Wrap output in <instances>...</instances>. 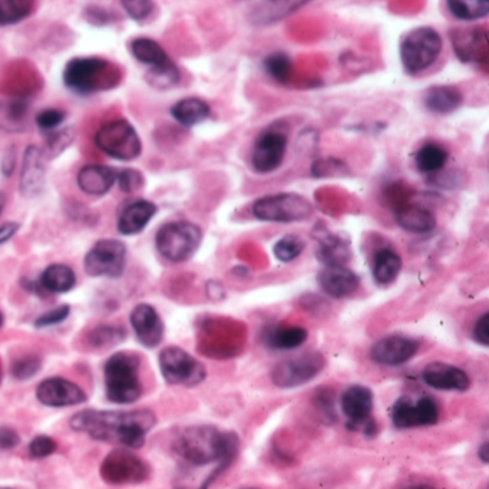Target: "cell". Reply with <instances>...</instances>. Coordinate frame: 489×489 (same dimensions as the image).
<instances>
[{"mask_svg": "<svg viewBox=\"0 0 489 489\" xmlns=\"http://www.w3.org/2000/svg\"><path fill=\"white\" fill-rule=\"evenodd\" d=\"M253 216L265 223H300L313 214V206L306 197L297 193H277L260 197L253 203Z\"/></svg>", "mask_w": 489, "mask_h": 489, "instance_id": "6", "label": "cell"}, {"mask_svg": "<svg viewBox=\"0 0 489 489\" xmlns=\"http://www.w3.org/2000/svg\"><path fill=\"white\" fill-rule=\"evenodd\" d=\"M159 368L167 383L174 386H193L204 382L207 370L206 366L178 346H169L159 355Z\"/></svg>", "mask_w": 489, "mask_h": 489, "instance_id": "9", "label": "cell"}, {"mask_svg": "<svg viewBox=\"0 0 489 489\" xmlns=\"http://www.w3.org/2000/svg\"><path fill=\"white\" fill-rule=\"evenodd\" d=\"M263 68L272 80L287 83L293 72V61L284 53H270L263 61Z\"/></svg>", "mask_w": 489, "mask_h": 489, "instance_id": "39", "label": "cell"}, {"mask_svg": "<svg viewBox=\"0 0 489 489\" xmlns=\"http://www.w3.org/2000/svg\"><path fill=\"white\" fill-rule=\"evenodd\" d=\"M83 16L87 19V22H90L91 24H95V26H104V24H110V14H108V11L102 9L100 6H90L85 9L83 12Z\"/></svg>", "mask_w": 489, "mask_h": 489, "instance_id": "51", "label": "cell"}, {"mask_svg": "<svg viewBox=\"0 0 489 489\" xmlns=\"http://www.w3.org/2000/svg\"><path fill=\"white\" fill-rule=\"evenodd\" d=\"M76 274L70 265L51 264L43 270L39 279V286L48 292V293L63 294L68 293L75 287Z\"/></svg>", "mask_w": 489, "mask_h": 489, "instance_id": "30", "label": "cell"}, {"mask_svg": "<svg viewBox=\"0 0 489 489\" xmlns=\"http://www.w3.org/2000/svg\"><path fill=\"white\" fill-rule=\"evenodd\" d=\"M132 329L139 343L145 348L154 349L161 345L164 339V321L151 304L141 303L134 307L129 316Z\"/></svg>", "mask_w": 489, "mask_h": 489, "instance_id": "19", "label": "cell"}, {"mask_svg": "<svg viewBox=\"0 0 489 489\" xmlns=\"http://www.w3.org/2000/svg\"><path fill=\"white\" fill-rule=\"evenodd\" d=\"M390 417L398 429L432 427L439 420V407L431 397H402L393 403Z\"/></svg>", "mask_w": 489, "mask_h": 489, "instance_id": "14", "label": "cell"}, {"mask_svg": "<svg viewBox=\"0 0 489 489\" xmlns=\"http://www.w3.org/2000/svg\"><path fill=\"white\" fill-rule=\"evenodd\" d=\"M289 135L279 125H273L257 137L252 151V167L257 174L274 173L286 157Z\"/></svg>", "mask_w": 489, "mask_h": 489, "instance_id": "12", "label": "cell"}, {"mask_svg": "<svg viewBox=\"0 0 489 489\" xmlns=\"http://www.w3.org/2000/svg\"><path fill=\"white\" fill-rule=\"evenodd\" d=\"M464 102L461 91L452 85H435L424 95V105L434 114L448 115L458 110Z\"/></svg>", "mask_w": 489, "mask_h": 489, "instance_id": "27", "label": "cell"}, {"mask_svg": "<svg viewBox=\"0 0 489 489\" xmlns=\"http://www.w3.org/2000/svg\"><path fill=\"white\" fill-rule=\"evenodd\" d=\"M157 211V204L145 198L125 204V207L118 214V231L124 235H139L149 225V221L156 217Z\"/></svg>", "mask_w": 489, "mask_h": 489, "instance_id": "22", "label": "cell"}, {"mask_svg": "<svg viewBox=\"0 0 489 489\" xmlns=\"http://www.w3.org/2000/svg\"><path fill=\"white\" fill-rule=\"evenodd\" d=\"M35 4L31 0H0V28L21 24L31 16Z\"/></svg>", "mask_w": 489, "mask_h": 489, "instance_id": "37", "label": "cell"}, {"mask_svg": "<svg viewBox=\"0 0 489 489\" xmlns=\"http://www.w3.org/2000/svg\"><path fill=\"white\" fill-rule=\"evenodd\" d=\"M479 458H481V461L484 462V464H488L489 461V444L488 442H485V444L479 448L478 451Z\"/></svg>", "mask_w": 489, "mask_h": 489, "instance_id": "55", "label": "cell"}, {"mask_svg": "<svg viewBox=\"0 0 489 489\" xmlns=\"http://www.w3.org/2000/svg\"><path fill=\"white\" fill-rule=\"evenodd\" d=\"M71 314V307L68 304H61L53 311L45 312L35 321V326L38 329L51 328L55 324L62 323Z\"/></svg>", "mask_w": 489, "mask_h": 489, "instance_id": "46", "label": "cell"}, {"mask_svg": "<svg viewBox=\"0 0 489 489\" xmlns=\"http://www.w3.org/2000/svg\"><path fill=\"white\" fill-rule=\"evenodd\" d=\"M121 70L100 56H76L68 61L62 73L63 85L71 92L90 97L102 91L114 90L121 81Z\"/></svg>", "mask_w": 489, "mask_h": 489, "instance_id": "3", "label": "cell"}, {"mask_svg": "<svg viewBox=\"0 0 489 489\" xmlns=\"http://www.w3.org/2000/svg\"><path fill=\"white\" fill-rule=\"evenodd\" d=\"M174 451L188 465L218 464L225 469L238 452V437L233 432H221L208 425L186 427L174 441Z\"/></svg>", "mask_w": 489, "mask_h": 489, "instance_id": "2", "label": "cell"}, {"mask_svg": "<svg viewBox=\"0 0 489 489\" xmlns=\"http://www.w3.org/2000/svg\"><path fill=\"white\" fill-rule=\"evenodd\" d=\"M56 448H58V445L53 437L39 435L32 439L31 445H29V454H31L32 458H48L56 451Z\"/></svg>", "mask_w": 489, "mask_h": 489, "instance_id": "47", "label": "cell"}, {"mask_svg": "<svg viewBox=\"0 0 489 489\" xmlns=\"http://www.w3.org/2000/svg\"><path fill=\"white\" fill-rule=\"evenodd\" d=\"M340 408L348 417V427L365 436H375L378 432L373 412L372 390L362 385H353L343 392Z\"/></svg>", "mask_w": 489, "mask_h": 489, "instance_id": "13", "label": "cell"}, {"mask_svg": "<svg viewBox=\"0 0 489 489\" xmlns=\"http://www.w3.org/2000/svg\"><path fill=\"white\" fill-rule=\"evenodd\" d=\"M5 206H6V196L0 191V216L4 213Z\"/></svg>", "mask_w": 489, "mask_h": 489, "instance_id": "57", "label": "cell"}, {"mask_svg": "<svg viewBox=\"0 0 489 489\" xmlns=\"http://www.w3.org/2000/svg\"><path fill=\"white\" fill-rule=\"evenodd\" d=\"M402 270V259L392 248H383L373 257L372 276L378 284L388 286L399 276Z\"/></svg>", "mask_w": 489, "mask_h": 489, "instance_id": "31", "label": "cell"}, {"mask_svg": "<svg viewBox=\"0 0 489 489\" xmlns=\"http://www.w3.org/2000/svg\"><path fill=\"white\" fill-rule=\"evenodd\" d=\"M304 247H306V243L300 235H287L277 240L276 244L273 247V254L279 262H294L303 253Z\"/></svg>", "mask_w": 489, "mask_h": 489, "instance_id": "40", "label": "cell"}, {"mask_svg": "<svg viewBox=\"0 0 489 489\" xmlns=\"http://www.w3.org/2000/svg\"><path fill=\"white\" fill-rule=\"evenodd\" d=\"M395 217H397L398 225L412 235H427L436 227L435 214L417 204L400 206Z\"/></svg>", "mask_w": 489, "mask_h": 489, "instance_id": "26", "label": "cell"}, {"mask_svg": "<svg viewBox=\"0 0 489 489\" xmlns=\"http://www.w3.org/2000/svg\"><path fill=\"white\" fill-rule=\"evenodd\" d=\"M179 80H181V72L171 59L162 65L149 68L145 73V81L149 87L156 88V90H171V88L176 87Z\"/></svg>", "mask_w": 489, "mask_h": 489, "instance_id": "36", "label": "cell"}, {"mask_svg": "<svg viewBox=\"0 0 489 489\" xmlns=\"http://www.w3.org/2000/svg\"><path fill=\"white\" fill-rule=\"evenodd\" d=\"M400 489H436L435 486L427 485V484H414V485L403 486Z\"/></svg>", "mask_w": 489, "mask_h": 489, "instance_id": "56", "label": "cell"}, {"mask_svg": "<svg viewBox=\"0 0 489 489\" xmlns=\"http://www.w3.org/2000/svg\"><path fill=\"white\" fill-rule=\"evenodd\" d=\"M129 51L139 63L149 65V68L162 65L169 61L166 49L162 48L158 42L151 38H145V36L132 39L131 43H129Z\"/></svg>", "mask_w": 489, "mask_h": 489, "instance_id": "34", "label": "cell"}, {"mask_svg": "<svg viewBox=\"0 0 489 489\" xmlns=\"http://www.w3.org/2000/svg\"><path fill=\"white\" fill-rule=\"evenodd\" d=\"M14 167H16V149H14V147H11V149L5 151L4 157H2L0 173L9 178L14 173Z\"/></svg>", "mask_w": 489, "mask_h": 489, "instance_id": "52", "label": "cell"}, {"mask_svg": "<svg viewBox=\"0 0 489 489\" xmlns=\"http://www.w3.org/2000/svg\"><path fill=\"white\" fill-rule=\"evenodd\" d=\"M122 9L135 22H142L151 16L154 4L149 0H122Z\"/></svg>", "mask_w": 489, "mask_h": 489, "instance_id": "45", "label": "cell"}, {"mask_svg": "<svg viewBox=\"0 0 489 489\" xmlns=\"http://www.w3.org/2000/svg\"><path fill=\"white\" fill-rule=\"evenodd\" d=\"M75 139V129L72 127L63 128V129H59V131L51 132L48 135V139H46L45 147L42 149L46 161H53V159L62 156L66 149L72 147Z\"/></svg>", "mask_w": 489, "mask_h": 489, "instance_id": "38", "label": "cell"}, {"mask_svg": "<svg viewBox=\"0 0 489 489\" xmlns=\"http://www.w3.org/2000/svg\"><path fill=\"white\" fill-rule=\"evenodd\" d=\"M93 142L105 156L118 161H134L142 154L141 137L128 120H112L102 125Z\"/></svg>", "mask_w": 489, "mask_h": 489, "instance_id": "8", "label": "cell"}, {"mask_svg": "<svg viewBox=\"0 0 489 489\" xmlns=\"http://www.w3.org/2000/svg\"><path fill=\"white\" fill-rule=\"evenodd\" d=\"M66 120V112L59 108H46L36 115L35 122L39 129L46 132H53L61 127Z\"/></svg>", "mask_w": 489, "mask_h": 489, "instance_id": "43", "label": "cell"}, {"mask_svg": "<svg viewBox=\"0 0 489 489\" xmlns=\"http://www.w3.org/2000/svg\"><path fill=\"white\" fill-rule=\"evenodd\" d=\"M36 398L45 407L51 408L75 407L87 402V393L82 388L63 378L43 380L36 389Z\"/></svg>", "mask_w": 489, "mask_h": 489, "instance_id": "17", "label": "cell"}, {"mask_svg": "<svg viewBox=\"0 0 489 489\" xmlns=\"http://www.w3.org/2000/svg\"><path fill=\"white\" fill-rule=\"evenodd\" d=\"M317 280L324 293L333 299H345L351 296L360 284L358 274L353 270L348 269L346 265L324 267L319 273Z\"/></svg>", "mask_w": 489, "mask_h": 489, "instance_id": "23", "label": "cell"}, {"mask_svg": "<svg viewBox=\"0 0 489 489\" xmlns=\"http://www.w3.org/2000/svg\"><path fill=\"white\" fill-rule=\"evenodd\" d=\"M309 338L306 329L300 326L270 329L264 336L265 345L274 350H293L300 348Z\"/></svg>", "mask_w": 489, "mask_h": 489, "instance_id": "32", "label": "cell"}, {"mask_svg": "<svg viewBox=\"0 0 489 489\" xmlns=\"http://www.w3.org/2000/svg\"><path fill=\"white\" fill-rule=\"evenodd\" d=\"M149 466L128 449L110 452L101 465V476L110 485H131L149 479Z\"/></svg>", "mask_w": 489, "mask_h": 489, "instance_id": "11", "label": "cell"}, {"mask_svg": "<svg viewBox=\"0 0 489 489\" xmlns=\"http://www.w3.org/2000/svg\"><path fill=\"white\" fill-rule=\"evenodd\" d=\"M46 158L36 145H29L24 149V162H22L21 178H19V190L26 198H34L43 191L46 184Z\"/></svg>", "mask_w": 489, "mask_h": 489, "instance_id": "18", "label": "cell"}, {"mask_svg": "<svg viewBox=\"0 0 489 489\" xmlns=\"http://www.w3.org/2000/svg\"><path fill=\"white\" fill-rule=\"evenodd\" d=\"M124 338L125 331L114 326H100L91 334L93 345L101 346V348L118 345Z\"/></svg>", "mask_w": 489, "mask_h": 489, "instance_id": "44", "label": "cell"}, {"mask_svg": "<svg viewBox=\"0 0 489 489\" xmlns=\"http://www.w3.org/2000/svg\"><path fill=\"white\" fill-rule=\"evenodd\" d=\"M446 6L449 14L458 21H479L486 18L489 14V2L486 0H449Z\"/></svg>", "mask_w": 489, "mask_h": 489, "instance_id": "35", "label": "cell"}, {"mask_svg": "<svg viewBox=\"0 0 489 489\" xmlns=\"http://www.w3.org/2000/svg\"><path fill=\"white\" fill-rule=\"evenodd\" d=\"M419 350V341L408 336L392 334L376 341L370 349L373 362L382 366H400L409 362Z\"/></svg>", "mask_w": 489, "mask_h": 489, "instance_id": "16", "label": "cell"}, {"mask_svg": "<svg viewBox=\"0 0 489 489\" xmlns=\"http://www.w3.org/2000/svg\"><path fill=\"white\" fill-rule=\"evenodd\" d=\"M349 167L340 159L328 158L319 159L312 166V176L316 178L324 177H343L348 176Z\"/></svg>", "mask_w": 489, "mask_h": 489, "instance_id": "42", "label": "cell"}, {"mask_svg": "<svg viewBox=\"0 0 489 489\" xmlns=\"http://www.w3.org/2000/svg\"><path fill=\"white\" fill-rule=\"evenodd\" d=\"M4 323H5V316H4V313H2V312H0V328H2V326H4Z\"/></svg>", "mask_w": 489, "mask_h": 489, "instance_id": "58", "label": "cell"}, {"mask_svg": "<svg viewBox=\"0 0 489 489\" xmlns=\"http://www.w3.org/2000/svg\"><path fill=\"white\" fill-rule=\"evenodd\" d=\"M105 389L110 402L134 403L141 398L139 359L134 353L118 351L105 363Z\"/></svg>", "mask_w": 489, "mask_h": 489, "instance_id": "4", "label": "cell"}, {"mask_svg": "<svg viewBox=\"0 0 489 489\" xmlns=\"http://www.w3.org/2000/svg\"><path fill=\"white\" fill-rule=\"evenodd\" d=\"M117 183V171L104 164H88L76 174V184L83 194L102 197Z\"/></svg>", "mask_w": 489, "mask_h": 489, "instance_id": "24", "label": "cell"}, {"mask_svg": "<svg viewBox=\"0 0 489 489\" xmlns=\"http://www.w3.org/2000/svg\"><path fill=\"white\" fill-rule=\"evenodd\" d=\"M242 489H257V488H242Z\"/></svg>", "mask_w": 489, "mask_h": 489, "instance_id": "59", "label": "cell"}, {"mask_svg": "<svg viewBox=\"0 0 489 489\" xmlns=\"http://www.w3.org/2000/svg\"><path fill=\"white\" fill-rule=\"evenodd\" d=\"M449 154L444 147L434 142H427L417 149L415 166L422 174H437L448 164Z\"/></svg>", "mask_w": 489, "mask_h": 489, "instance_id": "33", "label": "cell"}, {"mask_svg": "<svg viewBox=\"0 0 489 489\" xmlns=\"http://www.w3.org/2000/svg\"><path fill=\"white\" fill-rule=\"evenodd\" d=\"M156 415L149 409L81 410L71 419L73 431L87 434L95 441L139 449L147 434L156 427Z\"/></svg>", "mask_w": 489, "mask_h": 489, "instance_id": "1", "label": "cell"}, {"mask_svg": "<svg viewBox=\"0 0 489 489\" xmlns=\"http://www.w3.org/2000/svg\"><path fill=\"white\" fill-rule=\"evenodd\" d=\"M444 49V41L436 29L420 26L410 31L400 43V62L409 75L429 70Z\"/></svg>", "mask_w": 489, "mask_h": 489, "instance_id": "5", "label": "cell"}, {"mask_svg": "<svg viewBox=\"0 0 489 489\" xmlns=\"http://www.w3.org/2000/svg\"><path fill=\"white\" fill-rule=\"evenodd\" d=\"M425 383L437 390L449 392H465L471 386L468 373L458 366L448 363H429L422 372Z\"/></svg>", "mask_w": 489, "mask_h": 489, "instance_id": "21", "label": "cell"}, {"mask_svg": "<svg viewBox=\"0 0 489 489\" xmlns=\"http://www.w3.org/2000/svg\"><path fill=\"white\" fill-rule=\"evenodd\" d=\"M169 114L174 121L186 128H193L208 120L211 114L210 105L201 98H183L171 107Z\"/></svg>", "mask_w": 489, "mask_h": 489, "instance_id": "28", "label": "cell"}, {"mask_svg": "<svg viewBox=\"0 0 489 489\" xmlns=\"http://www.w3.org/2000/svg\"><path fill=\"white\" fill-rule=\"evenodd\" d=\"M127 245L114 238H104L95 243L85 255L83 267L91 277L118 279L127 265Z\"/></svg>", "mask_w": 489, "mask_h": 489, "instance_id": "10", "label": "cell"}, {"mask_svg": "<svg viewBox=\"0 0 489 489\" xmlns=\"http://www.w3.org/2000/svg\"><path fill=\"white\" fill-rule=\"evenodd\" d=\"M316 257L324 267L346 265L351 259V248L349 238L336 235L329 230L319 231L316 235Z\"/></svg>", "mask_w": 489, "mask_h": 489, "instance_id": "25", "label": "cell"}, {"mask_svg": "<svg viewBox=\"0 0 489 489\" xmlns=\"http://www.w3.org/2000/svg\"><path fill=\"white\" fill-rule=\"evenodd\" d=\"M324 358L317 351L304 353L297 358L287 359L273 369L272 380L274 385L289 389L313 380L323 370Z\"/></svg>", "mask_w": 489, "mask_h": 489, "instance_id": "15", "label": "cell"}, {"mask_svg": "<svg viewBox=\"0 0 489 489\" xmlns=\"http://www.w3.org/2000/svg\"><path fill=\"white\" fill-rule=\"evenodd\" d=\"M314 403H316L317 409L323 412L324 417H334L333 395H331V390L321 389L316 392Z\"/></svg>", "mask_w": 489, "mask_h": 489, "instance_id": "49", "label": "cell"}, {"mask_svg": "<svg viewBox=\"0 0 489 489\" xmlns=\"http://www.w3.org/2000/svg\"><path fill=\"white\" fill-rule=\"evenodd\" d=\"M29 104L24 98L0 102V129L7 134H19L26 129Z\"/></svg>", "mask_w": 489, "mask_h": 489, "instance_id": "29", "label": "cell"}, {"mask_svg": "<svg viewBox=\"0 0 489 489\" xmlns=\"http://www.w3.org/2000/svg\"><path fill=\"white\" fill-rule=\"evenodd\" d=\"M472 334L479 345H483L484 348L489 346V313H484L483 316L479 317Z\"/></svg>", "mask_w": 489, "mask_h": 489, "instance_id": "50", "label": "cell"}, {"mask_svg": "<svg viewBox=\"0 0 489 489\" xmlns=\"http://www.w3.org/2000/svg\"><path fill=\"white\" fill-rule=\"evenodd\" d=\"M19 228H21V225H19V223H14V221H7L5 225H0V245L14 237Z\"/></svg>", "mask_w": 489, "mask_h": 489, "instance_id": "54", "label": "cell"}, {"mask_svg": "<svg viewBox=\"0 0 489 489\" xmlns=\"http://www.w3.org/2000/svg\"><path fill=\"white\" fill-rule=\"evenodd\" d=\"M39 368H41V360L35 356L19 359L12 366V375L16 379H29V378L38 373Z\"/></svg>", "mask_w": 489, "mask_h": 489, "instance_id": "48", "label": "cell"}, {"mask_svg": "<svg viewBox=\"0 0 489 489\" xmlns=\"http://www.w3.org/2000/svg\"><path fill=\"white\" fill-rule=\"evenodd\" d=\"M0 489H11V488H0Z\"/></svg>", "mask_w": 489, "mask_h": 489, "instance_id": "60", "label": "cell"}, {"mask_svg": "<svg viewBox=\"0 0 489 489\" xmlns=\"http://www.w3.org/2000/svg\"><path fill=\"white\" fill-rule=\"evenodd\" d=\"M115 184H117L121 193L134 194L144 187L145 177L139 169H120V171H117V183Z\"/></svg>", "mask_w": 489, "mask_h": 489, "instance_id": "41", "label": "cell"}, {"mask_svg": "<svg viewBox=\"0 0 489 489\" xmlns=\"http://www.w3.org/2000/svg\"><path fill=\"white\" fill-rule=\"evenodd\" d=\"M203 242V231L191 221H171L159 228L156 247L164 259L171 263L190 260Z\"/></svg>", "mask_w": 489, "mask_h": 489, "instance_id": "7", "label": "cell"}, {"mask_svg": "<svg viewBox=\"0 0 489 489\" xmlns=\"http://www.w3.org/2000/svg\"><path fill=\"white\" fill-rule=\"evenodd\" d=\"M452 46L462 62L484 63L488 58V34L485 28L454 29Z\"/></svg>", "mask_w": 489, "mask_h": 489, "instance_id": "20", "label": "cell"}, {"mask_svg": "<svg viewBox=\"0 0 489 489\" xmlns=\"http://www.w3.org/2000/svg\"><path fill=\"white\" fill-rule=\"evenodd\" d=\"M19 441V435L12 427H0V449L16 448Z\"/></svg>", "mask_w": 489, "mask_h": 489, "instance_id": "53", "label": "cell"}]
</instances>
